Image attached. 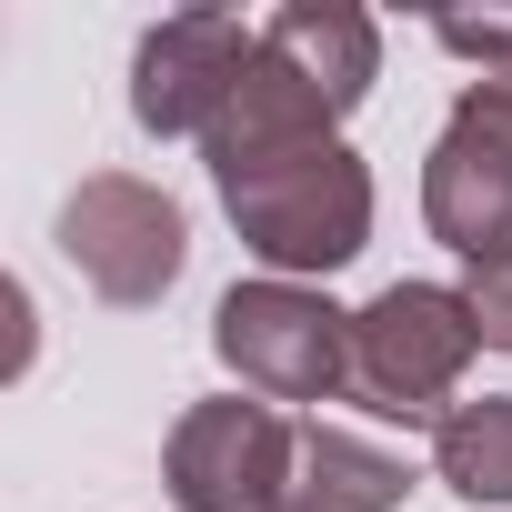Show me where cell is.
Here are the masks:
<instances>
[{"instance_id": "ba28073f", "label": "cell", "mask_w": 512, "mask_h": 512, "mask_svg": "<svg viewBox=\"0 0 512 512\" xmlns=\"http://www.w3.org/2000/svg\"><path fill=\"white\" fill-rule=\"evenodd\" d=\"M262 51H282L342 121L372 101V81H382V21L372 11H352V0H292V11H272L262 21Z\"/></svg>"}, {"instance_id": "7a4b0ae2", "label": "cell", "mask_w": 512, "mask_h": 512, "mask_svg": "<svg viewBox=\"0 0 512 512\" xmlns=\"http://www.w3.org/2000/svg\"><path fill=\"white\" fill-rule=\"evenodd\" d=\"M472 352H482V322L452 282H392L352 312V392L342 402L372 422H442Z\"/></svg>"}, {"instance_id": "7c38bea8", "label": "cell", "mask_w": 512, "mask_h": 512, "mask_svg": "<svg viewBox=\"0 0 512 512\" xmlns=\"http://www.w3.org/2000/svg\"><path fill=\"white\" fill-rule=\"evenodd\" d=\"M502 91H512V81H502Z\"/></svg>"}, {"instance_id": "30bf717a", "label": "cell", "mask_w": 512, "mask_h": 512, "mask_svg": "<svg viewBox=\"0 0 512 512\" xmlns=\"http://www.w3.org/2000/svg\"><path fill=\"white\" fill-rule=\"evenodd\" d=\"M432 472L462 492V502H512V392H482V402H452L432 422Z\"/></svg>"}, {"instance_id": "9c48e42d", "label": "cell", "mask_w": 512, "mask_h": 512, "mask_svg": "<svg viewBox=\"0 0 512 512\" xmlns=\"http://www.w3.org/2000/svg\"><path fill=\"white\" fill-rule=\"evenodd\" d=\"M412 492V462L342 432V422H302V462H292V492L282 512H402Z\"/></svg>"}, {"instance_id": "277c9868", "label": "cell", "mask_w": 512, "mask_h": 512, "mask_svg": "<svg viewBox=\"0 0 512 512\" xmlns=\"http://www.w3.org/2000/svg\"><path fill=\"white\" fill-rule=\"evenodd\" d=\"M61 262H71L101 302L141 312V302H161V292L181 282L191 221H181V201H171L161 181H141V171H91V181L61 201Z\"/></svg>"}, {"instance_id": "5b68a950", "label": "cell", "mask_w": 512, "mask_h": 512, "mask_svg": "<svg viewBox=\"0 0 512 512\" xmlns=\"http://www.w3.org/2000/svg\"><path fill=\"white\" fill-rule=\"evenodd\" d=\"M292 462H302V422H282V402L221 392V402H191L171 422L161 482L181 512H282Z\"/></svg>"}, {"instance_id": "8992f818", "label": "cell", "mask_w": 512, "mask_h": 512, "mask_svg": "<svg viewBox=\"0 0 512 512\" xmlns=\"http://www.w3.org/2000/svg\"><path fill=\"white\" fill-rule=\"evenodd\" d=\"M422 221L442 251L462 262H512V91L502 81H472L422 161Z\"/></svg>"}, {"instance_id": "8fae6325", "label": "cell", "mask_w": 512, "mask_h": 512, "mask_svg": "<svg viewBox=\"0 0 512 512\" xmlns=\"http://www.w3.org/2000/svg\"><path fill=\"white\" fill-rule=\"evenodd\" d=\"M462 302H472L482 342H492V352H512V262H482V272L462 282Z\"/></svg>"}, {"instance_id": "52a82bcc", "label": "cell", "mask_w": 512, "mask_h": 512, "mask_svg": "<svg viewBox=\"0 0 512 512\" xmlns=\"http://www.w3.org/2000/svg\"><path fill=\"white\" fill-rule=\"evenodd\" d=\"M251 41H262V31H241L231 11H171V21L141 31V51H131V121H141L151 141H201L211 111L231 101Z\"/></svg>"}, {"instance_id": "3957f363", "label": "cell", "mask_w": 512, "mask_h": 512, "mask_svg": "<svg viewBox=\"0 0 512 512\" xmlns=\"http://www.w3.org/2000/svg\"><path fill=\"white\" fill-rule=\"evenodd\" d=\"M211 352L241 372L251 402H342L352 392V312L312 282H231L211 302Z\"/></svg>"}, {"instance_id": "6da1fadb", "label": "cell", "mask_w": 512, "mask_h": 512, "mask_svg": "<svg viewBox=\"0 0 512 512\" xmlns=\"http://www.w3.org/2000/svg\"><path fill=\"white\" fill-rule=\"evenodd\" d=\"M211 181H221V211H231L241 251L272 282L342 272V262H362V241H372V171L342 151V131L332 141H282V151L211 161Z\"/></svg>"}]
</instances>
